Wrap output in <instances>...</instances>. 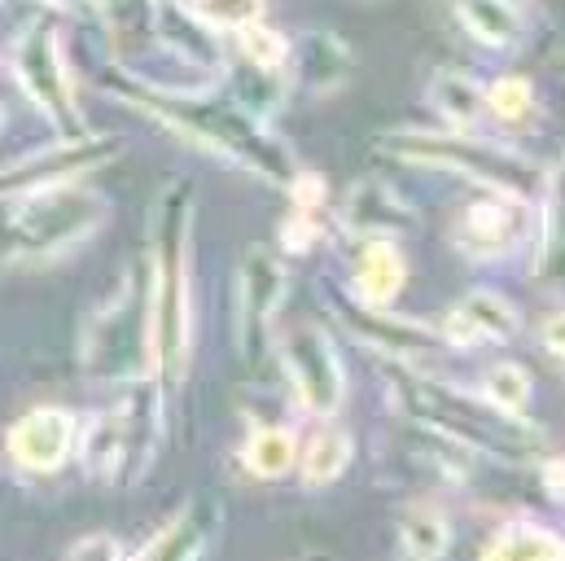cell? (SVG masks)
<instances>
[{
  "instance_id": "obj_1",
  "label": "cell",
  "mask_w": 565,
  "mask_h": 561,
  "mask_svg": "<svg viewBox=\"0 0 565 561\" xmlns=\"http://www.w3.org/2000/svg\"><path fill=\"white\" fill-rule=\"evenodd\" d=\"M106 93H115L124 106H132L145 119L162 124L167 133L198 145L202 154L224 158V162L250 171L255 180H268V184L285 189L294 180V171H298L294 149L268 128V119H259L246 106H237L220 88V80L206 84V88L171 93V88L145 84L137 75H128V71H110L106 75Z\"/></svg>"
},
{
  "instance_id": "obj_2",
  "label": "cell",
  "mask_w": 565,
  "mask_h": 561,
  "mask_svg": "<svg viewBox=\"0 0 565 561\" xmlns=\"http://www.w3.org/2000/svg\"><path fill=\"white\" fill-rule=\"evenodd\" d=\"M193 211H198V189L184 176L167 180L149 211V273H145L149 373L171 387L184 378L193 356V280H189Z\"/></svg>"
},
{
  "instance_id": "obj_3",
  "label": "cell",
  "mask_w": 565,
  "mask_h": 561,
  "mask_svg": "<svg viewBox=\"0 0 565 561\" xmlns=\"http://www.w3.org/2000/svg\"><path fill=\"white\" fill-rule=\"evenodd\" d=\"M391 382H395L391 395L399 400V409L408 417L460 447H469L473 456H487L500 465H522V461H540L548 452L544 430L531 417H509V413L491 409L482 395L434 382V378L417 373L413 364H399L391 373Z\"/></svg>"
},
{
  "instance_id": "obj_4",
  "label": "cell",
  "mask_w": 565,
  "mask_h": 561,
  "mask_svg": "<svg viewBox=\"0 0 565 561\" xmlns=\"http://www.w3.org/2000/svg\"><path fill=\"white\" fill-rule=\"evenodd\" d=\"M110 220V202L79 184L0 193V273L75 251Z\"/></svg>"
},
{
  "instance_id": "obj_5",
  "label": "cell",
  "mask_w": 565,
  "mask_h": 561,
  "mask_svg": "<svg viewBox=\"0 0 565 561\" xmlns=\"http://www.w3.org/2000/svg\"><path fill=\"white\" fill-rule=\"evenodd\" d=\"M386 149L399 162L451 171V176H465V180H473L482 189L518 193V198H531L548 180V171L535 158H526L522 149L473 137V133H460V128H447V133H417V128H408V133L386 137Z\"/></svg>"
},
{
  "instance_id": "obj_6",
  "label": "cell",
  "mask_w": 565,
  "mask_h": 561,
  "mask_svg": "<svg viewBox=\"0 0 565 561\" xmlns=\"http://www.w3.org/2000/svg\"><path fill=\"white\" fill-rule=\"evenodd\" d=\"M79 364L97 387H124L149 373V294L141 268H128L106 303L88 311Z\"/></svg>"
},
{
  "instance_id": "obj_7",
  "label": "cell",
  "mask_w": 565,
  "mask_h": 561,
  "mask_svg": "<svg viewBox=\"0 0 565 561\" xmlns=\"http://www.w3.org/2000/svg\"><path fill=\"white\" fill-rule=\"evenodd\" d=\"M13 80L22 88V97L57 128V137H79L88 133V119L75 102V84H71V71H66V53H62V35L57 27L40 22L31 27L18 44H13Z\"/></svg>"
},
{
  "instance_id": "obj_8",
  "label": "cell",
  "mask_w": 565,
  "mask_h": 561,
  "mask_svg": "<svg viewBox=\"0 0 565 561\" xmlns=\"http://www.w3.org/2000/svg\"><path fill=\"white\" fill-rule=\"evenodd\" d=\"M277 356H281L285 382L294 391V404L316 421L338 417L347 400V369H342L333 334L320 320L289 325L277 342Z\"/></svg>"
},
{
  "instance_id": "obj_9",
  "label": "cell",
  "mask_w": 565,
  "mask_h": 561,
  "mask_svg": "<svg viewBox=\"0 0 565 561\" xmlns=\"http://www.w3.org/2000/svg\"><path fill=\"white\" fill-rule=\"evenodd\" d=\"M289 289L285 264L268 246H250L237 264V320H233V338H237V356L246 369H259L273 342V325Z\"/></svg>"
},
{
  "instance_id": "obj_10",
  "label": "cell",
  "mask_w": 565,
  "mask_h": 561,
  "mask_svg": "<svg viewBox=\"0 0 565 561\" xmlns=\"http://www.w3.org/2000/svg\"><path fill=\"white\" fill-rule=\"evenodd\" d=\"M320 298L333 307V316H338V325L355 338V342H364L369 351H377V356H386V360H395V364H417L425 356H438V351H447L443 347V338H438V325H429V320H417V316H399V311H391V307H369V303H360L355 294H347V289H320Z\"/></svg>"
},
{
  "instance_id": "obj_11",
  "label": "cell",
  "mask_w": 565,
  "mask_h": 561,
  "mask_svg": "<svg viewBox=\"0 0 565 561\" xmlns=\"http://www.w3.org/2000/svg\"><path fill=\"white\" fill-rule=\"evenodd\" d=\"M124 154V137L115 133H79V137H57L22 158H13L9 167H0V193H18V189H49V184H79L93 171L110 167Z\"/></svg>"
},
{
  "instance_id": "obj_12",
  "label": "cell",
  "mask_w": 565,
  "mask_h": 561,
  "mask_svg": "<svg viewBox=\"0 0 565 561\" xmlns=\"http://www.w3.org/2000/svg\"><path fill=\"white\" fill-rule=\"evenodd\" d=\"M531 229H535L531 198L482 189L478 198H469L456 211V220H451V246L465 260L495 264V260L513 255L522 242H531Z\"/></svg>"
},
{
  "instance_id": "obj_13",
  "label": "cell",
  "mask_w": 565,
  "mask_h": 561,
  "mask_svg": "<svg viewBox=\"0 0 565 561\" xmlns=\"http://www.w3.org/2000/svg\"><path fill=\"white\" fill-rule=\"evenodd\" d=\"M115 413H119V456H115L110 483L115 487H141L162 456V443H167L162 382L153 373L124 382V400L115 404Z\"/></svg>"
},
{
  "instance_id": "obj_14",
  "label": "cell",
  "mask_w": 565,
  "mask_h": 561,
  "mask_svg": "<svg viewBox=\"0 0 565 561\" xmlns=\"http://www.w3.org/2000/svg\"><path fill=\"white\" fill-rule=\"evenodd\" d=\"M75 430H79V417L71 409L40 404L9 425L4 452L26 474H57L75 456Z\"/></svg>"
},
{
  "instance_id": "obj_15",
  "label": "cell",
  "mask_w": 565,
  "mask_h": 561,
  "mask_svg": "<svg viewBox=\"0 0 565 561\" xmlns=\"http://www.w3.org/2000/svg\"><path fill=\"white\" fill-rule=\"evenodd\" d=\"M149 35L158 40L162 53H171L175 62H184L189 71L202 75H224V44L220 31L198 18L184 0H153L149 4Z\"/></svg>"
},
{
  "instance_id": "obj_16",
  "label": "cell",
  "mask_w": 565,
  "mask_h": 561,
  "mask_svg": "<svg viewBox=\"0 0 565 561\" xmlns=\"http://www.w3.org/2000/svg\"><path fill=\"white\" fill-rule=\"evenodd\" d=\"M417 224H422V215H417V207L408 202V198H399L386 180H377V176H364V180H355L351 189H347V198H342V207H338V229L347 233V237H408V233H417Z\"/></svg>"
},
{
  "instance_id": "obj_17",
  "label": "cell",
  "mask_w": 565,
  "mask_h": 561,
  "mask_svg": "<svg viewBox=\"0 0 565 561\" xmlns=\"http://www.w3.org/2000/svg\"><path fill=\"white\" fill-rule=\"evenodd\" d=\"M522 329V311L513 307V298H504L500 289H469L443 320H438V338L447 351H469V347H487V342H509Z\"/></svg>"
},
{
  "instance_id": "obj_18",
  "label": "cell",
  "mask_w": 565,
  "mask_h": 561,
  "mask_svg": "<svg viewBox=\"0 0 565 561\" xmlns=\"http://www.w3.org/2000/svg\"><path fill=\"white\" fill-rule=\"evenodd\" d=\"M220 531H224V509L215 496H193L184 500V509L149 540L137 549V558L153 561H189V558H206L215 544H220Z\"/></svg>"
},
{
  "instance_id": "obj_19",
  "label": "cell",
  "mask_w": 565,
  "mask_h": 561,
  "mask_svg": "<svg viewBox=\"0 0 565 561\" xmlns=\"http://www.w3.org/2000/svg\"><path fill=\"white\" fill-rule=\"evenodd\" d=\"M404 285H408V260L395 237H355L347 294H355L369 307H391L404 294Z\"/></svg>"
},
{
  "instance_id": "obj_20",
  "label": "cell",
  "mask_w": 565,
  "mask_h": 561,
  "mask_svg": "<svg viewBox=\"0 0 565 561\" xmlns=\"http://www.w3.org/2000/svg\"><path fill=\"white\" fill-rule=\"evenodd\" d=\"M447 9L460 22V31L482 49H513L526 35L518 0H447Z\"/></svg>"
},
{
  "instance_id": "obj_21",
  "label": "cell",
  "mask_w": 565,
  "mask_h": 561,
  "mask_svg": "<svg viewBox=\"0 0 565 561\" xmlns=\"http://www.w3.org/2000/svg\"><path fill=\"white\" fill-rule=\"evenodd\" d=\"M425 106L447 128H460V133H473L487 119V93L465 71H434L429 84H425Z\"/></svg>"
},
{
  "instance_id": "obj_22",
  "label": "cell",
  "mask_w": 565,
  "mask_h": 561,
  "mask_svg": "<svg viewBox=\"0 0 565 561\" xmlns=\"http://www.w3.org/2000/svg\"><path fill=\"white\" fill-rule=\"evenodd\" d=\"M351 456H355L351 434L324 417V425H316V434L298 447V465H294V469H298V483H302L307 491H324V487H333V483L347 474Z\"/></svg>"
},
{
  "instance_id": "obj_23",
  "label": "cell",
  "mask_w": 565,
  "mask_h": 561,
  "mask_svg": "<svg viewBox=\"0 0 565 561\" xmlns=\"http://www.w3.org/2000/svg\"><path fill=\"white\" fill-rule=\"evenodd\" d=\"M289 62L298 66V80L311 93H333L351 80V49L329 31H307L302 44L289 49Z\"/></svg>"
},
{
  "instance_id": "obj_24",
  "label": "cell",
  "mask_w": 565,
  "mask_h": 561,
  "mask_svg": "<svg viewBox=\"0 0 565 561\" xmlns=\"http://www.w3.org/2000/svg\"><path fill=\"white\" fill-rule=\"evenodd\" d=\"M562 536L535 522H504L482 544V558L491 561H562Z\"/></svg>"
},
{
  "instance_id": "obj_25",
  "label": "cell",
  "mask_w": 565,
  "mask_h": 561,
  "mask_svg": "<svg viewBox=\"0 0 565 561\" xmlns=\"http://www.w3.org/2000/svg\"><path fill=\"white\" fill-rule=\"evenodd\" d=\"M242 465L259 483H277L285 474H294V465H298V434L289 425H255L246 447H242Z\"/></svg>"
},
{
  "instance_id": "obj_26",
  "label": "cell",
  "mask_w": 565,
  "mask_h": 561,
  "mask_svg": "<svg viewBox=\"0 0 565 561\" xmlns=\"http://www.w3.org/2000/svg\"><path fill=\"white\" fill-rule=\"evenodd\" d=\"M399 549L417 561H434L451 549V522L438 505L417 500L399 514Z\"/></svg>"
},
{
  "instance_id": "obj_27",
  "label": "cell",
  "mask_w": 565,
  "mask_h": 561,
  "mask_svg": "<svg viewBox=\"0 0 565 561\" xmlns=\"http://www.w3.org/2000/svg\"><path fill=\"white\" fill-rule=\"evenodd\" d=\"M228 97L237 106H246L250 115L268 119L277 115L289 97V75L285 71H268V66H255V62H242L233 75H228Z\"/></svg>"
},
{
  "instance_id": "obj_28",
  "label": "cell",
  "mask_w": 565,
  "mask_h": 561,
  "mask_svg": "<svg viewBox=\"0 0 565 561\" xmlns=\"http://www.w3.org/2000/svg\"><path fill=\"white\" fill-rule=\"evenodd\" d=\"M75 452H79V465H84L88 478L110 483L115 456H119V413H115V409H102L97 417L79 421V430H75Z\"/></svg>"
},
{
  "instance_id": "obj_29",
  "label": "cell",
  "mask_w": 565,
  "mask_h": 561,
  "mask_svg": "<svg viewBox=\"0 0 565 561\" xmlns=\"http://www.w3.org/2000/svg\"><path fill=\"white\" fill-rule=\"evenodd\" d=\"M482 93H487V115H495L513 133H522L540 119V97L526 75H500L495 84H482Z\"/></svg>"
},
{
  "instance_id": "obj_30",
  "label": "cell",
  "mask_w": 565,
  "mask_h": 561,
  "mask_svg": "<svg viewBox=\"0 0 565 561\" xmlns=\"http://www.w3.org/2000/svg\"><path fill=\"white\" fill-rule=\"evenodd\" d=\"M478 395H482L491 409L509 413V417H531L535 382H531V373H526L518 360H500V364H491V369L482 373Z\"/></svg>"
},
{
  "instance_id": "obj_31",
  "label": "cell",
  "mask_w": 565,
  "mask_h": 561,
  "mask_svg": "<svg viewBox=\"0 0 565 561\" xmlns=\"http://www.w3.org/2000/svg\"><path fill=\"white\" fill-rule=\"evenodd\" d=\"M544 211H540V237H535V277L557 280V260H562V180L557 171L544 184Z\"/></svg>"
},
{
  "instance_id": "obj_32",
  "label": "cell",
  "mask_w": 565,
  "mask_h": 561,
  "mask_svg": "<svg viewBox=\"0 0 565 561\" xmlns=\"http://www.w3.org/2000/svg\"><path fill=\"white\" fill-rule=\"evenodd\" d=\"M237 49H242V62H255V66H268V71H285L289 66V40H285L277 27H268L264 18L237 27Z\"/></svg>"
},
{
  "instance_id": "obj_33",
  "label": "cell",
  "mask_w": 565,
  "mask_h": 561,
  "mask_svg": "<svg viewBox=\"0 0 565 561\" xmlns=\"http://www.w3.org/2000/svg\"><path fill=\"white\" fill-rule=\"evenodd\" d=\"M97 4V13H102V22L110 27V35L119 40V44H137L149 35V4L153 0H93Z\"/></svg>"
},
{
  "instance_id": "obj_34",
  "label": "cell",
  "mask_w": 565,
  "mask_h": 561,
  "mask_svg": "<svg viewBox=\"0 0 565 561\" xmlns=\"http://www.w3.org/2000/svg\"><path fill=\"white\" fill-rule=\"evenodd\" d=\"M184 4L198 18H206L215 31H237L255 18H264V9H268V0H184Z\"/></svg>"
},
{
  "instance_id": "obj_35",
  "label": "cell",
  "mask_w": 565,
  "mask_h": 561,
  "mask_svg": "<svg viewBox=\"0 0 565 561\" xmlns=\"http://www.w3.org/2000/svg\"><path fill=\"white\" fill-rule=\"evenodd\" d=\"M320 237H324V229H320V211H289L281 220V229H277V242H281L289 255H307V251H316L320 246Z\"/></svg>"
},
{
  "instance_id": "obj_36",
  "label": "cell",
  "mask_w": 565,
  "mask_h": 561,
  "mask_svg": "<svg viewBox=\"0 0 565 561\" xmlns=\"http://www.w3.org/2000/svg\"><path fill=\"white\" fill-rule=\"evenodd\" d=\"M285 193L294 198V207L298 211H320L324 202H329V184H324V176L320 171H294V180L285 184Z\"/></svg>"
},
{
  "instance_id": "obj_37",
  "label": "cell",
  "mask_w": 565,
  "mask_h": 561,
  "mask_svg": "<svg viewBox=\"0 0 565 561\" xmlns=\"http://www.w3.org/2000/svg\"><path fill=\"white\" fill-rule=\"evenodd\" d=\"M66 558L71 561H84V558L115 561V558H124V544H119L115 536H106V531H102V536H84V540H75V544L66 549Z\"/></svg>"
},
{
  "instance_id": "obj_38",
  "label": "cell",
  "mask_w": 565,
  "mask_h": 561,
  "mask_svg": "<svg viewBox=\"0 0 565 561\" xmlns=\"http://www.w3.org/2000/svg\"><path fill=\"white\" fill-rule=\"evenodd\" d=\"M540 342H544V356L562 369V351H565L562 347V311H548V316H544V325H540Z\"/></svg>"
},
{
  "instance_id": "obj_39",
  "label": "cell",
  "mask_w": 565,
  "mask_h": 561,
  "mask_svg": "<svg viewBox=\"0 0 565 561\" xmlns=\"http://www.w3.org/2000/svg\"><path fill=\"white\" fill-rule=\"evenodd\" d=\"M540 461H544V465H540V474H544V487L553 491V500H562V456H548V452H544Z\"/></svg>"
},
{
  "instance_id": "obj_40",
  "label": "cell",
  "mask_w": 565,
  "mask_h": 561,
  "mask_svg": "<svg viewBox=\"0 0 565 561\" xmlns=\"http://www.w3.org/2000/svg\"><path fill=\"white\" fill-rule=\"evenodd\" d=\"M35 4H44V9H62V13H66V9H75L79 0H35Z\"/></svg>"
}]
</instances>
